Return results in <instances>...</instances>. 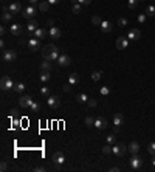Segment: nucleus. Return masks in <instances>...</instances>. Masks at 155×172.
<instances>
[{"label": "nucleus", "mask_w": 155, "mask_h": 172, "mask_svg": "<svg viewBox=\"0 0 155 172\" xmlns=\"http://www.w3.org/2000/svg\"><path fill=\"white\" fill-rule=\"evenodd\" d=\"M47 105L50 107V108H58L59 105H61V99H59V96H54V95H50L48 98H47Z\"/></svg>", "instance_id": "423d86ee"}, {"label": "nucleus", "mask_w": 155, "mask_h": 172, "mask_svg": "<svg viewBox=\"0 0 155 172\" xmlns=\"http://www.w3.org/2000/svg\"><path fill=\"white\" fill-rule=\"evenodd\" d=\"M138 2H144V0H138Z\"/></svg>", "instance_id": "4d7b16f0"}, {"label": "nucleus", "mask_w": 155, "mask_h": 172, "mask_svg": "<svg viewBox=\"0 0 155 172\" xmlns=\"http://www.w3.org/2000/svg\"><path fill=\"white\" fill-rule=\"evenodd\" d=\"M43 171H45L43 166H36V168H34V172H43Z\"/></svg>", "instance_id": "49530a36"}, {"label": "nucleus", "mask_w": 155, "mask_h": 172, "mask_svg": "<svg viewBox=\"0 0 155 172\" xmlns=\"http://www.w3.org/2000/svg\"><path fill=\"white\" fill-rule=\"evenodd\" d=\"M14 82L13 79L10 76H3L2 79H0V87H2V90H10V88H14Z\"/></svg>", "instance_id": "20e7f679"}, {"label": "nucleus", "mask_w": 155, "mask_h": 172, "mask_svg": "<svg viewBox=\"0 0 155 172\" xmlns=\"http://www.w3.org/2000/svg\"><path fill=\"white\" fill-rule=\"evenodd\" d=\"M146 17H148V16H146V13H144V14H140V16H138V22H140V23H144V22H146Z\"/></svg>", "instance_id": "79ce46f5"}, {"label": "nucleus", "mask_w": 155, "mask_h": 172, "mask_svg": "<svg viewBox=\"0 0 155 172\" xmlns=\"http://www.w3.org/2000/svg\"><path fill=\"white\" fill-rule=\"evenodd\" d=\"M47 2L50 3V5H56V3H59L61 0H47Z\"/></svg>", "instance_id": "8fccbe9b"}, {"label": "nucleus", "mask_w": 155, "mask_h": 172, "mask_svg": "<svg viewBox=\"0 0 155 172\" xmlns=\"http://www.w3.org/2000/svg\"><path fill=\"white\" fill-rule=\"evenodd\" d=\"M140 37H141V31H140V30H136V28L130 30L129 34H127V39H130V40H138Z\"/></svg>", "instance_id": "2eb2a0df"}, {"label": "nucleus", "mask_w": 155, "mask_h": 172, "mask_svg": "<svg viewBox=\"0 0 155 172\" xmlns=\"http://www.w3.org/2000/svg\"><path fill=\"white\" fill-rule=\"evenodd\" d=\"M152 165L155 166V155H154V158H152Z\"/></svg>", "instance_id": "6e6d98bb"}, {"label": "nucleus", "mask_w": 155, "mask_h": 172, "mask_svg": "<svg viewBox=\"0 0 155 172\" xmlns=\"http://www.w3.org/2000/svg\"><path fill=\"white\" fill-rule=\"evenodd\" d=\"M53 163H54V165H58V166L64 165V163H65V153H64L62 150L54 152L53 153Z\"/></svg>", "instance_id": "39448f33"}, {"label": "nucleus", "mask_w": 155, "mask_h": 172, "mask_svg": "<svg viewBox=\"0 0 155 172\" xmlns=\"http://www.w3.org/2000/svg\"><path fill=\"white\" fill-rule=\"evenodd\" d=\"M127 150H129V149H127V146H126V144H123V143L115 144V146L112 147V153H115L116 157H123Z\"/></svg>", "instance_id": "7ed1b4c3"}, {"label": "nucleus", "mask_w": 155, "mask_h": 172, "mask_svg": "<svg viewBox=\"0 0 155 172\" xmlns=\"http://www.w3.org/2000/svg\"><path fill=\"white\" fill-rule=\"evenodd\" d=\"M31 104H33V98H31L30 95H23V96L19 99V105H20V107H23V108L31 107Z\"/></svg>", "instance_id": "9b49d317"}, {"label": "nucleus", "mask_w": 155, "mask_h": 172, "mask_svg": "<svg viewBox=\"0 0 155 172\" xmlns=\"http://www.w3.org/2000/svg\"><path fill=\"white\" fill-rule=\"evenodd\" d=\"M48 36L51 39H59L61 37V30L58 28V26H51L50 31H48Z\"/></svg>", "instance_id": "a211bd4d"}, {"label": "nucleus", "mask_w": 155, "mask_h": 172, "mask_svg": "<svg viewBox=\"0 0 155 172\" xmlns=\"http://www.w3.org/2000/svg\"><path fill=\"white\" fill-rule=\"evenodd\" d=\"M127 45H129L127 37H118V39H116V48H118V50H126Z\"/></svg>", "instance_id": "4468645a"}, {"label": "nucleus", "mask_w": 155, "mask_h": 172, "mask_svg": "<svg viewBox=\"0 0 155 172\" xmlns=\"http://www.w3.org/2000/svg\"><path fill=\"white\" fill-rule=\"evenodd\" d=\"M123 123H124V116L121 113H115L113 115V124H115V127H120Z\"/></svg>", "instance_id": "6ab92c4d"}, {"label": "nucleus", "mask_w": 155, "mask_h": 172, "mask_svg": "<svg viewBox=\"0 0 155 172\" xmlns=\"http://www.w3.org/2000/svg\"><path fill=\"white\" fill-rule=\"evenodd\" d=\"M10 33H11L13 36H20V34H22V25H19V23L11 25V26H10Z\"/></svg>", "instance_id": "f3484780"}, {"label": "nucleus", "mask_w": 155, "mask_h": 172, "mask_svg": "<svg viewBox=\"0 0 155 172\" xmlns=\"http://www.w3.org/2000/svg\"><path fill=\"white\" fill-rule=\"evenodd\" d=\"M50 78H51L50 71H40V76H39V79L42 81V82H48V81H50Z\"/></svg>", "instance_id": "393cba45"}, {"label": "nucleus", "mask_w": 155, "mask_h": 172, "mask_svg": "<svg viewBox=\"0 0 155 172\" xmlns=\"http://www.w3.org/2000/svg\"><path fill=\"white\" fill-rule=\"evenodd\" d=\"M14 90H16L17 93H22L23 90H25V84H23V82H19V84H16V85H14Z\"/></svg>", "instance_id": "72a5a7b5"}, {"label": "nucleus", "mask_w": 155, "mask_h": 172, "mask_svg": "<svg viewBox=\"0 0 155 172\" xmlns=\"http://www.w3.org/2000/svg\"><path fill=\"white\" fill-rule=\"evenodd\" d=\"M0 47H2V48H5V40H3V39L0 40Z\"/></svg>", "instance_id": "5fc2aeb1"}, {"label": "nucleus", "mask_w": 155, "mask_h": 172, "mask_svg": "<svg viewBox=\"0 0 155 172\" xmlns=\"http://www.w3.org/2000/svg\"><path fill=\"white\" fill-rule=\"evenodd\" d=\"M68 82L75 87V85H78L79 84V75L78 73H71L70 76H68Z\"/></svg>", "instance_id": "4be33fe9"}, {"label": "nucleus", "mask_w": 155, "mask_h": 172, "mask_svg": "<svg viewBox=\"0 0 155 172\" xmlns=\"http://www.w3.org/2000/svg\"><path fill=\"white\" fill-rule=\"evenodd\" d=\"M148 152L151 153V155H155V143H151L148 146Z\"/></svg>", "instance_id": "c9c22d12"}, {"label": "nucleus", "mask_w": 155, "mask_h": 172, "mask_svg": "<svg viewBox=\"0 0 155 172\" xmlns=\"http://www.w3.org/2000/svg\"><path fill=\"white\" fill-rule=\"evenodd\" d=\"M127 149H129V152H132V155H135V153H138V150H140V144L136 143V141H132L130 146L127 147Z\"/></svg>", "instance_id": "5701e85b"}, {"label": "nucleus", "mask_w": 155, "mask_h": 172, "mask_svg": "<svg viewBox=\"0 0 155 172\" xmlns=\"http://www.w3.org/2000/svg\"><path fill=\"white\" fill-rule=\"evenodd\" d=\"M31 110H33V112H39V110H40V104H39V102H33V104H31Z\"/></svg>", "instance_id": "58836bf2"}, {"label": "nucleus", "mask_w": 155, "mask_h": 172, "mask_svg": "<svg viewBox=\"0 0 155 172\" xmlns=\"http://www.w3.org/2000/svg\"><path fill=\"white\" fill-rule=\"evenodd\" d=\"M71 87H73V85H71L70 82H67L65 85H64V90H65V92H70V88H71Z\"/></svg>", "instance_id": "de8ad7c7"}, {"label": "nucleus", "mask_w": 155, "mask_h": 172, "mask_svg": "<svg viewBox=\"0 0 155 172\" xmlns=\"http://www.w3.org/2000/svg\"><path fill=\"white\" fill-rule=\"evenodd\" d=\"M34 16H36V8L33 6V5H30V6H26L25 10L22 11V17H25V19H34Z\"/></svg>", "instance_id": "6e6552de"}, {"label": "nucleus", "mask_w": 155, "mask_h": 172, "mask_svg": "<svg viewBox=\"0 0 155 172\" xmlns=\"http://www.w3.org/2000/svg\"><path fill=\"white\" fill-rule=\"evenodd\" d=\"M116 141V137H115V135H109V137H107V144H113Z\"/></svg>", "instance_id": "a19ab883"}, {"label": "nucleus", "mask_w": 155, "mask_h": 172, "mask_svg": "<svg viewBox=\"0 0 155 172\" xmlns=\"http://www.w3.org/2000/svg\"><path fill=\"white\" fill-rule=\"evenodd\" d=\"M118 25H120L121 28H123V26H126L127 25V19H126V17H120V19H118Z\"/></svg>", "instance_id": "4c0bfd02"}, {"label": "nucleus", "mask_w": 155, "mask_h": 172, "mask_svg": "<svg viewBox=\"0 0 155 172\" xmlns=\"http://www.w3.org/2000/svg\"><path fill=\"white\" fill-rule=\"evenodd\" d=\"M71 11L75 13V14H79L81 11H82V5H81V3H73V6H71Z\"/></svg>", "instance_id": "bb28decb"}, {"label": "nucleus", "mask_w": 155, "mask_h": 172, "mask_svg": "<svg viewBox=\"0 0 155 172\" xmlns=\"http://www.w3.org/2000/svg\"><path fill=\"white\" fill-rule=\"evenodd\" d=\"M50 70H51V64H50V61L45 59V62L40 64V71H50Z\"/></svg>", "instance_id": "a878e982"}, {"label": "nucleus", "mask_w": 155, "mask_h": 172, "mask_svg": "<svg viewBox=\"0 0 155 172\" xmlns=\"http://www.w3.org/2000/svg\"><path fill=\"white\" fill-rule=\"evenodd\" d=\"M87 102H88L90 107H96V104H98V102H96V99H88Z\"/></svg>", "instance_id": "c03bdc74"}, {"label": "nucleus", "mask_w": 155, "mask_h": 172, "mask_svg": "<svg viewBox=\"0 0 155 172\" xmlns=\"http://www.w3.org/2000/svg\"><path fill=\"white\" fill-rule=\"evenodd\" d=\"M5 33H6V28L2 25V26H0V34H5Z\"/></svg>", "instance_id": "3c124183"}, {"label": "nucleus", "mask_w": 155, "mask_h": 172, "mask_svg": "<svg viewBox=\"0 0 155 172\" xmlns=\"http://www.w3.org/2000/svg\"><path fill=\"white\" fill-rule=\"evenodd\" d=\"M92 22H93V25H98V26H99V25H101V23H103V20H101V19H99V17H98V16H93V17H92Z\"/></svg>", "instance_id": "e433bc0d"}, {"label": "nucleus", "mask_w": 155, "mask_h": 172, "mask_svg": "<svg viewBox=\"0 0 155 172\" xmlns=\"http://www.w3.org/2000/svg\"><path fill=\"white\" fill-rule=\"evenodd\" d=\"M78 3H81V5H90V3H92V0H78Z\"/></svg>", "instance_id": "a18cd8bd"}, {"label": "nucleus", "mask_w": 155, "mask_h": 172, "mask_svg": "<svg viewBox=\"0 0 155 172\" xmlns=\"http://www.w3.org/2000/svg\"><path fill=\"white\" fill-rule=\"evenodd\" d=\"M2 59H3V62H14L17 59V53L14 50H3L2 51Z\"/></svg>", "instance_id": "f03ea898"}, {"label": "nucleus", "mask_w": 155, "mask_h": 172, "mask_svg": "<svg viewBox=\"0 0 155 172\" xmlns=\"http://www.w3.org/2000/svg\"><path fill=\"white\" fill-rule=\"evenodd\" d=\"M84 124L87 126V127H92V126L95 124V118H92V116H87V118L84 120Z\"/></svg>", "instance_id": "7c9ffc66"}, {"label": "nucleus", "mask_w": 155, "mask_h": 172, "mask_svg": "<svg viewBox=\"0 0 155 172\" xmlns=\"http://www.w3.org/2000/svg\"><path fill=\"white\" fill-rule=\"evenodd\" d=\"M42 56H43V59L53 62V61H58L59 59L61 53H59V48L56 47V45L48 43V45H45V47L42 48Z\"/></svg>", "instance_id": "f257e3e1"}, {"label": "nucleus", "mask_w": 155, "mask_h": 172, "mask_svg": "<svg viewBox=\"0 0 155 172\" xmlns=\"http://www.w3.org/2000/svg\"><path fill=\"white\" fill-rule=\"evenodd\" d=\"M37 28H39V23L36 22L34 19H30V20H28V23H26V31H28V33L31 34V33H34Z\"/></svg>", "instance_id": "ddd939ff"}, {"label": "nucleus", "mask_w": 155, "mask_h": 172, "mask_svg": "<svg viewBox=\"0 0 155 172\" xmlns=\"http://www.w3.org/2000/svg\"><path fill=\"white\" fill-rule=\"evenodd\" d=\"M48 8H50V3H48V2H40V3H39V10H40L42 13H47Z\"/></svg>", "instance_id": "c756f323"}, {"label": "nucleus", "mask_w": 155, "mask_h": 172, "mask_svg": "<svg viewBox=\"0 0 155 172\" xmlns=\"http://www.w3.org/2000/svg\"><path fill=\"white\" fill-rule=\"evenodd\" d=\"M99 28H101L103 33H110V31L113 30V25H112L110 22H103L101 25H99Z\"/></svg>", "instance_id": "aec40b11"}, {"label": "nucleus", "mask_w": 155, "mask_h": 172, "mask_svg": "<svg viewBox=\"0 0 155 172\" xmlns=\"http://www.w3.org/2000/svg\"><path fill=\"white\" fill-rule=\"evenodd\" d=\"M103 153H106V155L112 153V147H110V144H107V146H104V147H103Z\"/></svg>", "instance_id": "ea45409f"}, {"label": "nucleus", "mask_w": 155, "mask_h": 172, "mask_svg": "<svg viewBox=\"0 0 155 172\" xmlns=\"http://www.w3.org/2000/svg\"><path fill=\"white\" fill-rule=\"evenodd\" d=\"M58 64L61 67H68L71 64V58L68 56V54H61L59 59H58Z\"/></svg>", "instance_id": "f8f14e48"}, {"label": "nucleus", "mask_w": 155, "mask_h": 172, "mask_svg": "<svg viewBox=\"0 0 155 172\" xmlns=\"http://www.w3.org/2000/svg\"><path fill=\"white\" fill-rule=\"evenodd\" d=\"M146 16H151V17L155 16V6H154V5L146 6Z\"/></svg>", "instance_id": "cd10ccee"}, {"label": "nucleus", "mask_w": 155, "mask_h": 172, "mask_svg": "<svg viewBox=\"0 0 155 172\" xmlns=\"http://www.w3.org/2000/svg\"><path fill=\"white\" fill-rule=\"evenodd\" d=\"M130 168L133 169V171H140L141 168H143V158H140L138 155H135L132 157V160H130Z\"/></svg>", "instance_id": "0eeeda50"}, {"label": "nucleus", "mask_w": 155, "mask_h": 172, "mask_svg": "<svg viewBox=\"0 0 155 172\" xmlns=\"http://www.w3.org/2000/svg\"><path fill=\"white\" fill-rule=\"evenodd\" d=\"M28 50L30 51H39L40 50V40L37 37H31L28 40Z\"/></svg>", "instance_id": "1a4fd4ad"}, {"label": "nucleus", "mask_w": 155, "mask_h": 172, "mask_svg": "<svg viewBox=\"0 0 155 172\" xmlns=\"http://www.w3.org/2000/svg\"><path fill=\"white\" fill-rule=\"evenodd\" d=\"M8 10H10L13 14L22 13V5H20L19 2H13V3H10V6H8Z\"/></svg>", "instance_id": "dca6fc26"}, {"label": "nucleus", "mask_w": 155, "mask_h": 172, "mask_svg": "<svg viewBox=\"0 0 155 172\" xmlns=\"http://www.w3.org/2000/svg\"><path fill=\"white\" fill-rule=\"evenodd\" d=\"M40 96L48 98V96H50V88H48V87H40Z\"/></svg>", "instance_id": "2f4dec72"}, {"label": "nucleus", "mask_w": 155, "mask_h": 172, "mask_svg": "<svg viewBox=\"0 0 155 172\" xmlns=\"http://www.w3.org/2000/svg\"><path fill=\"white\" fill-rule=\"evenodd\" d=\"M138 0H129V2H127V6L130 8V10H136V6H138Z\"/></svg>", "instance_id": "473e14b6"}, {"label": "nucleus", "mask_w": 155, "mask_h": 172, "mask_svg": "<svg viewBox=\"0 0 155 172\" xmlns=\"http://www.w3.org/2000/svg\"><path fill=\"white\" fill-rule=\"evenodd\" d=\"M101 75H103V71H95V73L92 75V79H93L95 82H96V81H99V79H101Z\"/></svg>", "instance_id": "f704fd0d"}, {"label": "nucleus", "mask_w": 155, "mask_h": 172, "mask_svg": "<svg viewBox=\"0 0 155 172\" xmlns=\"http://www.w3.org/2000/svg\"><path fill=\"white\" fill-rule=\"evenodd\" d=\"M11 19H13V13H11L10 10H6V11L2 13V20H3V22H10Z\"/></svg>", "instance_id": "b1692460"}, {"label": "nucleus", "mask_w": 155, "mask_h": 172, "mask_svg": "<svg viewBox=\"0 0 155 172\" xmlns=\"http://www.w3.org/2000/svg\"><path fill=\"white\" fill-rule=\"evenodd\" d=\"M76 101H78V102H87V101H88V96H87L85 93H79V95L76 96Z\"/></svg>", "instance_id": "c85d7f7f"}, {"label": "nucleus", "mask_w": 155, "mask_h": 172, "mask_svg": "<svg viewBox=\"0 0 155 172\" xmlns=\"http://www.w3.org/2000/svg\"><path fill=\"white\" fill-rule=\"evenodd\" d=\"M95 127L96 129H99V130H104V129H107V126H109V123H107V120L106 118H103V116H99V118H95Z\"/></svg>", "instance_id": "9d476101"}, {"label": "nucleus", "mask_w": 155, "mask_h": 172, "mask_svg": "<svg viewBox=\"0 0 155 172\" xmlns=\"http://www.w3.org/2000/svg\"><path fill=\"white\" fill-rule=\"evenodd\" d=\"M34 37H37L39 40L45 39V37H47V30H43V28H37V30L34 31Z\"/></svg>", "instance_id": "412c9836"}, {"label": "nucleus", "mask_w": 155, "mask_h": 172, "mask_svg": "<svg viewBox=\"0 0 155 172\" xmlns=\"http://www.w3.org/2000/svg\"><path fill=\"white\" fill-rule=\"evenodd\" d=\"M0 171H2V172L6 171V163L5 161H2V165H0Z\"/></svg>", "instance_id": "09e8293b"}, {"label": "nucleus", "mask_w": 155, "mask_h": 172, "mask_svg": "<svg viewBox=\"0 0 155 172\" xmlns=\"http://www.w3.org/2000/svg\"><path fill=\"white\" fill-rule=\"evenodd\" d=\"M109 93H110V88H109V87H103V88H101V95L106 96V95H109Z\"/></svg>", "instance_id": "37998d69"}, {"label": "nucleus", "mask_w": 155, "mask_h": 172, "mask_svg": "<svg viewBox=\"0 0 155 172\" xmlns=\"http://www.w3.org/2000/svg\"><path fill=\"white\" fill-rule=\"evenodd\" d=\"M28 2H30V5H36V3L39 2V0H28Z\"/></svg>", "instance_id": "603ef678"}, {"label": "nucleus", "mask_w": 155, "mask_h": 172, "mask_svg": "<svg viewBox=\"0 0 155 172\" xmlns=\"http://www.w3.org/2000/svg\"><path fill=\"white\" fill-rule=\"evenodd\" d=\"M116 171H120V168H116V166H115V168H110V172H116Z\"/></svg>", "instance_id": "864d4df0"}]
</instances>
